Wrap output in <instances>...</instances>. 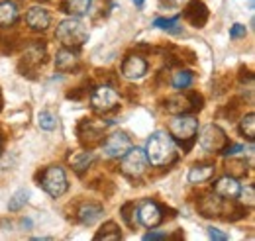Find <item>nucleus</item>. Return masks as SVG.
Returning <instances> with one entry per match:
<instances>
[{
	"label": "nucleus",
	"instance_id": "f257e3e1",
	"mask_svg": "<svg viewBox=\"0 0 255 241\" xmlns=\"http://www.w3.org/2000/svg\"><path fill=\"white\" fill-rule=\"evenodd\" d=\"M143 151H145L147 163H151V167H171L179 159L177 143L173 141V137L167 131H161V129L149 135Z\"/></svg>",
	"mask_w": 255,
	"mask_h": 241
},
{
	"label": "nucleus",
	"instance_id": "f03ea898",
	"mask_svg": "<svg viewBox=\"0 0 255 241\" xmlns=\"http://www.w3.org/2000/svg\"><path fill=\"white\" fill-rule=\"evenodd\" d=\"M167 133L177 141L185 153H189L198 133V118L194 114H173L167 123Z\"/></svg>",
	"mask_w": 255,
	"mask_h": 241
},
{
	"label": "nucleus",
	"instance_id": "7ed1b4c3",
	"mask_svg": "<svg viewBox=\"0 0 255 241\" xmlns=\"http://www.w3.org/2000/svg\"><path fill=\"white\" fill-rule=\"evenodd\" d=\"M55 37L59 39V43L63 47H75V49H79L89 39V30H87V26L79 18L69 16L67 20H61L57 24Z\"/></svg>",
	"mask_w": 255,
	"mask_h": 241
},
{
	"label": "nucleus",
	"instance_id": "20e7f679",
	"mask_svg": "<svg viewBox=\"0 0 255 241\" xmlns=\"http://www.w3.org/2000/svg\"><path fill=\"white\" fill-rule=\"evenodd\" d=\"M39 186L51 198H61L67 192V188H69V181H67L65 169L59 167V165H49L47 169H43L41 175H39Z\"/></svg>",
	"mask_w": 255,
	"mask_h": 241
},
{
	"label": "nucleus",
	"instance_id": "39448f33",
	"mask_svg": "<svg viewBox=\"0 0 255 241\" xmlns=\"http://www.w3.org/2000/svg\"><path fill=\"white\" fill-rule=\"evenodd\" d=\"M202 102H204L202 96L196 92L187 94L185 91H177V94H171L165 98L163 108L169 114H192L194 110L202 108Z\"/></svg>",
	"mask_w": 255,
	"mask_h": 241
},
{
	"label": "nucleus",
	"instance_id": "423d86ee",
	"mask_svg": "<svg viewBox=\"0 0 255 241\" xmlns=\"http://www.w3.org/2000/svg\"><path fill=\"white\" fill-rule=\"evenodd\" d=\"M120 171L122 175L131 179V181H137L145 175L147 171V157H145V151L139 149V147H129V149L120 157Z\"/></svg>",
	"mask_w": 255,
	"mask_h": 241
},
{
	"label": "nucleus",
	"instance_id": "0eeeda50",
	"mask_svg": "<svg viewBox=\"0 0 255 241\" xmlns=\"http://www.w3.org/2000/svg\"><path fill=\"white\" fill-rule=\"evenodd\" d=\"M120 94L114 91L110 85H98L95 91L91 92V108L96 114H108L118 108Z\"/></svg>",
	"mask_w": 255,
	"mask_h": 241
},
{
	"label": "nucleus",
	"instance_id": "6e6552de",
	"mask_svg": "<svg viewBox=\"0 0 255 241\" xmlns=\"http://www.w3.org/2000/svg\"><path fill=\"white\" fill-rule=\"evenodd\" d=\"M228 143V135L220 125L216 123H208L200 129L198 133V145L206 153H220L224 149V145Z\"/></svg>",
	"mask_w": 255,
	"mask_h": 241
},
{
	"label": "nucleus",
	"instance_id": "1a4fd4ad",
	"mask_svg": "<svg viewBox=\"0 0 255 241\" xmlns=\"http://www.w3.org/2000/svg\"><path fill=\"white\" fill-rule=\"evenodd\" d=\"M106 125H108V121H102V123H98L96 120H83L79 123V127H77V133H79V141L85 145V147H89V149H93L95 145H98L102 139H104V131H106Z\"/></svg>",
	"mask_w": 255,
	"mask_h": 241
},
{
	"label": "nucleus",
	"instance_id": "9d476101",
	"mask_svg": "<svg viewBox=\"0 0 255 241\" xmlns=\"http://www.w3.org/2000/svg\"><path fill=\"white\" fill-rule=\"evenodd\" d=\"M234 200H224L216 192L202 194L198 200V212L204 218H222V214H228Z\"/></svg>",
	"mask_w": 255,
	"mask_h": 241
},
{
	"label": "nucleus",
	"instance_id": "9b49d317",
	"mask_svg": "<svg viewBox=\"0 0 255 241\" xmlns=\"http://www.w3.org/2000/svg\"><path fill=\"white\" fill-rule=\"evenodd\" d=\"M45 57H47V45L39 39H33L32 43L26 45L24 53H22V59H20V71L22 75L26 71H35L39 65L45 63Z\"/></svg>",
	"mask_w": 255,
	"mask_h": 241
},
{
	"label": "nucleus",
	"instance_id": "f8f14e48",
	"mask_svg": "<svg viewBox=\"0 0 255 241\" xmlns=\"http://www.w3.org/2000/svg\"><path fill=\"white\" fill-rule=\"evenodd\" d=\"M102 153L106 159H120L129 147H131V139L126 131H114L110 135H106L102 141Z\"/></svg>",
	"mask_w": 255,
	"mask_h": 241
},
{
	"label": "nucleus",
	"instance_id": "ddd939ff",
	"mask_svg": "<svg viewBox=\"0 0 255 241\" xmlns=\"http://www.w3.org/2000/svg\"><path fill=\"white\" fill-rule=\"evenodd\" d=\"M163 212L165 210H163L161 204H157L155 200L145 198V200H141L137 204V222L141 226H145V228H157L163 222V218H165Z\"/></svg>",
	"mask_w": 255,
	"mask_h": 241
},
{
	"label": "nucleus",
	"instance_id": "4468645a",
	"mask_svg": "<svg viewBox=\"0 0 255 241\" xmlns=\"http://www.w3.org/2000/svg\"><path fill=\"white\" fill-rule=\"evenodd\" d=\"M147 61L143 55H139V53H129L126 55V59L122 61V77L128 79V81H137V79H141L145 73H147Z\"/></svg>",
	"mask_w": 255,
	"mask_h": 241
},
{
	"label": "nucleus",
	"instance_id": "2eb2a0df",
	"mask_svg": "<svg viewBox=\"0 0 255 241\" xmlns=\"http://www.w3.org/2000/svg\"><path fill=\"white\" fill-rule=\"evenodd\" d=\"M81 63L79 57V49L75 47H61L55 53V69L59 73H73Z\"/></svg>",
	"mask_w": 255,
	"mask_h": 241
},
{
	"label": "nucleus",
	"instance_id": "dca6fc26",
	"mask_svg": "<svg viewBox=\"0 0 255 241\" xmlns=\"http://www.w3.org/2000/svg\"><path fill=\"white\" fill-rule=\"evenodd\" d=\"M26 24L32 31H45L51 24V14L43 6H32L26 12Z\"/></svg>",
	"mask_w": 255,
	"mask_h": 241
},
{
	"label": "nucleus",
	"instance_id": "f3484780",
	"mask_svg": "<svg viewBox=\"0 0 255 241\" xmlns=\"http://www.w3.org/2000/svg\"><path fill=\"white\" fill-rule=\"evenodd\" d=\"M185 18L187 22L194 28H204V24L208 22V8L202 0H191L185 8Z\"/></svg>",
	"mask_w": 255,
	"mask_h": 241
},
{
	"label": "nucleus",
	"instance_id": "a211bd4d",
	"mask_svg": "<svg viewBox=\"0 0 255 241\" xmlns=\"http://www.w3.org/2000/svg\"><path fill=\"white\" fill-rule=\"evenodd\" d=\"M212 192H216L224 200H236V196L240 192V182L230 175H224L212 182Z\"/></svg>",
	"mask_w": 255,
	"mask_h": 241
},
{
	"label": "nucleus",
	"instance_id": "6ab92c4d",
	"mask_svg": "<svg viewBox=\"0 0 255 241\" xmlns=\"http://www.w3.org/2000/svg\"><path fill=\"white\" fill-rule=\"evenodd\" d=\"M102 214H104L102 204H98V202H83L77 208V220L83 226H95L96 222L102 218Z\"/></svg>",
	"mask_w": 255,
	"mask_h": 241
},
{
	"label": "nucleus",
	"instance_id": "aec40b11",
	"mask_svg": "<svg viewBox=\"0 0 255 241\" xmlns=\"http://www.w3.org/2000/svg\"><path fill=\"white\" fill-rule=\"evenodd\" d=\"M95 161H96V155H95V151H91V149L77 151V153H73V155L69 157V165L73 167V171H75L79 177H83V175L93 167Z\"/></svg>",
	"mask_w": 255,
	"mask_h": 241
},
{
	"label": "nucleus",
	"instance_id": "412c9836",
	"mask_svg": "<svg viewBox=\"0 0 255 241\" xmlns=\"http://www.w3.org/2000/svg\"><path fill=\"white\" fill-rule=\"evenodd\" d=\"M216 173V165L214 163H194L189 171V182L191 184H202L208 182Z\"/></svg>",
	"mask_w": 255,
	"mask_h": 241
},
{
	"label": "nucleus",
	"instance_id": "4be33fe9",
	"mask_svg": "<svg viewBox=\"0 0 255 241\" xmlns=\"http://www.w3.org/2000/svg\"><path fill=\"white\" fill-rule=\"evenodd\" d=\"M20 18V10L18 4L14 0H2L0 2V28H12Z\"/></svg>",
	"mask_w": 255,
	"mask_h": 241
},
{
	"label": "nucleus",
	"instance_id": "5701e85b",
	"mask_svg": "<svg viewBox=\"0 0 255 241\" xmlns=\"http://www.w3.org/2000/svg\"><path fill=\"white\" fill-rule=\"evenodd\" d=\"M61 10L73 18H83L93 10V0H61Z\"/></svg>",
	"mask_w": 255,
	"mask_h": 241
},
{
	"label": "nucleus",
	"instance_id": "b1692460",
	"mask_svg": "<svg viewBox=\"0 0 255 241\" xmlns=\"http://www.w3.org/2000/svg\"><path fill=\"white\" fill-rule=\"evenodd\" d=\"M226 175H230V177H234V179H246L248 177V173H250V163L246 161V159H242V157H234V155H230V159H226Z\"/></svg>",
	"mask_w": 255,
	"mask_h": 241
},
{
	"label": "nucleus",
	"instance_id": "393cba45",
	"mask_svg": "<svg viewBox=\"0 0 255 241\" xmlns=\"http://www.w3.org/2000/svg\"><path fill=\"white\" fill-rule=\"evenodd\" d=\"M192 81H194V75H192L191 71L181 69V71H177V73H175V77H173L171 85H173V89H175V91H187V89H191Z\"/></svg>",
	"mask_w": 255,
	"mask_h": 241
},
{
	"label": "nucleus",
	"instance_id": "a878e982",
	"mask_svg": "<svg viewBox=\"0 0 255 241\" xmlns=\"http://www.w3.org/2000/svg\"><path fill=\"white\" fill-rule=\"evenodd\" d=\"M95 240L96 241H102V240H104V241H108V240L118 241V240H122V232H120L118 224H114V222H108V224H104V226H102V230L96 234Z\"/></svg>",
	"mask_w": 255,
	"mask_h": 241
},
{
	"label": "nucleus",
	"instance_id": "bb28decb",
	"mask_svg": "<svg viewBox=\"0 0 255 241\" xmlns=\"http://www.w3.org/2000/svg\"><path fill=\"white\" fill-rule=\"evenodd\" d=\"M238 129H240V133H242V135H244L248 141H254V139H255V114H254V112L246 114V116L240 120Z\"/></svg>",
	"mask_w": 255,
	"mask_h": 241
},
{
	"label": "nucleus",
	"instance_id": "cd10ccee",
	"mask_svg": "<svg viewBox=\"0 0 255 241\" xmlns=\"http://www.w3.org/2000/svg\"><path fill=\"white\" fill-rule=\"evenodd\" d=\"M120 214H122V220L129 230H135V226L139 224L137 222V204L135 202H126L122 208H120Z\"/></svg>",
	"mask_w": 255,
	"mask_h": 241
},
{
	"label": "nucleus",
	"instance_id": "c85d7f7f",
	"mask_svg": "<svg viewBox=\"0 0 255 241\" xmlns=\"http://www.w3.org/2000/svg\"><path fill=\"white\" fill-rule=\"evenodd\" d=\"M236 200H238V202H240V204H242L246 210L254 208V204H255V186H254V184L240 186V192H238Z\"/></svg>",
	"mask_w": 255,
	"mask_h": 241
},
{
	"label": "nucleus",
	"instance_id": "c756f323",
	"mask_svg": "<svg viewBox=\"0 0 255 241\" xmlns=\"http://www.w3.org/2000/svg\"><path fill=\"white\" fill-rule=\"evenodd\" d=\"M153 28L175 33V35L183 31V26H179V18H155L153 20Z\"/></svg>",
	"mask_w": 255,
	"mask_h": 241
},
{
	"label": "nucleus",
	"instance_id": "7c9ffc66",
	"mask_svg": "<svg viewBox=\"0 0 255 241\" xmlns=\"http://www.w3.org/2000/svg\"><path fill=\"white\" fill-rule=\"evenodd\" d=\"M28 200H30V192H28L26 188H20V190H16V192L12 194V198H10V202H8V210L20 212L28 204Z\"/></svg>",
	"mask_w": 255,
	"mask_h": 241
},
{
	"label": "nucleus",
	"instance_id": "2f4dec72",
	"mask_svg": "<svg viewBox=\"0 0 255 241\" xmlns=\"http://www.w3.org/2000/svg\"><path fill=\"white\" fill-rule=\"evenodd\" d=\"M37 123H39L41 129L53 131V129L57 127V116H55L53 112H49V110H43V112H39V116H37Z\"/></svg>",
	"mask_w": 255,
	"mask_h": 241
},
{
	"label": "nucleus",
	"instance_id": "473e14b6",
	"mask_svg": "<svg viewBox=\"0 0 255 241\" xmlns=\"http://www.w3.org/2000/svg\"><path fill=\"white\" fill-rule=\"evenodd\" d=\"M246 33H248V28L244 24H234L230 28V37L232 39H242V37H246Z\"/></svg>",
	"mask_w": 255,
	"mask_h": 241
},
{
	"label": "nucleus",
	"instance_id": "72a5a7b5",
	"mask_svg": "<svg viewBox=\"0 0 255 241\" xmlns=\"http://www.w3.org/2000/svg\"><path fill=\"white\" fill-rule=\"evenodd\" d=\"M208 236H210V240L214 241H228V236L222 234L220 230H216V228H208Z\"/></svg>",
	"mask_w": 255,
	"mask_h": 241
},
{
	"label": "nucleus",
	"instance_id": "f704fd0d",
	"mask_svg": "<svg viewBox=\"0 0 255 241\" xmlns=\"http://www.w3.org/2000/svg\"><path fill=\"white\" fill-rule=\"evenodd\" d=\"M143 240H145V241H151V240H167V234H163V232H149V234H145V236H143Z\"/></svg>",
	"mask_w": 255,
	"mask_h": 241
},
{
	"label": "nucleus",
	"instance_id": "c9c22d12",
	"mask_svg": "<svg viewBox=\"0 0 255 241\" xmlns=\"http://www.w3.org/2000/svg\"><path fill=\"white\" fill-rule=\"evenodd\" d=\"M143 2H145V0H133V4H135L137 8H143Z\"/></svg>",
	"mask_w": 255,
	"mask_h": 241
},
{
	"label": "nucleus",
	"instance_id": "e433bc0d",
	"mask_svg": "<svg viewBox=\"0 0 255 241\" xmlns=\"http://www.w3.org/2000/svg\"><path fill=\"white\" fill-rule=\"evenodd\" d=\"M0 153H2V139H0Z\"/></svg>",
	"mask_w": 255,
	"mask_h": 241
},
{
	"label": "nucleus",
	"instance_id": "4c0bfd02",
	"mask_svg": "<svg viewBox=\"0 0 255 241\" xmlns=\"http://www.w3.org/2000/svg\"><path fill=\"white\" fill-rule=\"evenodd\" d=\"M0 102H2V98H0Z\"/></svg>",
	"mask_w": 255,
	"mask_h": 241
}]
</instances>
